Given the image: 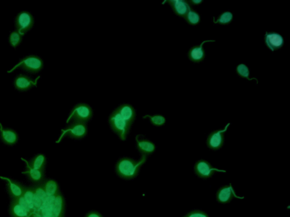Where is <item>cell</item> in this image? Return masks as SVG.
Here are the masks:
<instances>
[{
  "instance_id": "6da1fadb",
  "label": "cell",
  "mask_w": 290,
  "mask_h": 217,
  "mask_svg": "<svg viewBox=\"0 0 290 217\" xmlns=\"http://www.w3.org/2000/svg\"><path fill=\"white\" fill-rule=\"evenodd\" d=\"M146 158V156H143L140 161L128 158L119 160L116 166V171L119 176L127 179L136 177L141 166L145 162Z\"/></svg>"
},
{
  "instance_id": "7a4b0ae2",
  "label": "cell",
  "mask_w": 290,
  "mask_h": 217,
  "mask_svg": "<svg viewBox=\"0 0 290 217\" xmlns=\"http://www.w3.org/2000/svg\"><path fill=\"white\" fill-rule=\"evenodd\" d=\"M43 67L44 62L42 58L38 55L29 54L21 58L9 73L16 69H20L31 75H36L42 70Z\"/></svg>"
},
{
  "instance_id": "3957f363",
  "label": "cell",
  "mask_w": 290,
  "mask_h": 217,
  "mask_svg": "<svg viewBox=\"0 0 290 217\" xmlns=\"http://www.w3.org/2000/svg\"><path fill=\"white\" fill-rule=\"evenodd\" d=\"M109 123L112 131L120 138L122 140H126L132 124L122 116L117 109L110 115Z\"/></svg>"
},
{
  "instance_id": "277c9868",
  "label": "cell",
  "mask_w": 290,
  "mask_h": 217,
  "mask_svg": "<svg viewBox=\"0 0 290 217\" xmlns=\"http://www.w3.org/2000/svg\"><path fill=\"white\" fill-rule=\"evenodd\" d=\"M93 116V109L85 103H80L71 110L67 120V123L79 122L86 123Z\"/></svg>"
},
{
  "instance_id": "5b68a950",
  "label": "cell",
  "mask_w": 290,
  "mask_h": 217,
  "mask_svg": "<svg viewBox=\"0 0 290 217\" xmlns=\"http://www.w3.org/2000/svg\"><path fill=\"white\" fill-rule=\"evenodd\" d=\"M34 24L35 18L32 13L28 11H21L14 18L15 30L24 35L33 29Z\"/></svg>"
},
{
  "instance_id": "8992f818",
  "label": "cell",
  "mask_w": 290,
  "mask_h": 217,
  "mask_svg": "<svg viewBox=\"0 0 290 217\" xmlns=\"http://www.w3.org/2000/svg\"><path fill=\"white\" fill-rule=\"evenodd\" d=\"M193 170L196 176L202 179L212 178L217 173H226V171L214 167L208 161L201 159L196 161L193 166Z\"/></svg>"
},
{
  "instance_id": "52a82bcc",
  "label": "cell",
  "mask_w": 290,
  "mask_h": 217,
  "mask_svg": "<svg viewBox=\"0 0 290 217\" xmlns=\"http://www.w3.org/2000/svg\"><path fill=\"white\" fill-rule=\"evenodd\" d=\"M231 123H228L223 128L218 129L209 133L206 141L208 149L211 151H217L222 149L224 143L225 134Z\"/></svg>"
},
{
  "instance_id": "ba28073f",
  "label": "cell",
  "mask_w": 290,
  "mask_h": 217,
  "mask_svg": "<svg viewBox=\"0 0 290 217\" xmlns=\"http://www.w3.org/2000/svg\"><path fill=\"white\" fill-rule=\"evenodd\" d=\"M40 77L33 79L30 76L20 74L14 78L13 85L15 90L20 92L29 91L38 85Z\"/></svg>"
},
{
  "instance_id": "9c48e42d",
  "label": "cell",
  "mask_w": 290,
  "mask_h": 217,
  "mask_svg": "<svg viewBox=\"0 0 290 217\" xmlns=\"http://www.w3.org/2000/svg\"><path fill=\"white\" fill-rule=\"evenodd\" d=\"M215 197L216 200L221 204H229L234 198L243 199V198H245V197H241L237 195L231 183L227 184V185H223L219 188L217 193H216Z\"/></svg>"
},
{
  "instance_id": "30bf717a",
  "label": "cell",
  "mask_w": 290,
  "mask_h": 217,
  "mask_svg": "<svg viewBox=\"0 0 290 217\" xmlns=\"http://www.w3.org/2000/svg\"><path fill=\"white\" fill-rule=\"evenodd\" d=\"M87 133V128L86 123L73 122L71 123V125L66 129L62 130L61 137L60 138L59 141L62 139L63 137L67 136L75 138H81L84 137Z\"/></svg>"
},
{
  "instance_id": "8fae6325",
  "label": "cell",
  "mask_w": 290,
  "mask_h": 217,
  "mask_svg": "<svg viewBox=\"0 0 290 217\" xmlns=\"http://www.w3.org/2000/svg\"><path fill=\"white\" fill-rule=\"evenodd\" d=\"M214 40H207L202 41L199 45H193L188 53L189 59L193 62L199 63L204 61L205 58V52L204 45L206 43L215 42Z\"/></svg>"
},
{
  "instance_id": "7c38bea8",
  "label": "cell",
  "mask_w": 290,
  "mask_h": 217,
  "mask_svg": "<svg viewBox=\"0 0 290 217\" xmlns=\"http://www.w3.org/2000/svg\"><path fill=\"white\" fill-rule=\"evenodd\" d=\"M265 42L267 47L274 52L283 47L284 39L277 32L267 31L265 35Z\"/></svg>"
},
{
  "instance_id": "4fadbf2b",
  "label": "cell",
  "mask_w": 290,
  "mask_h": 217,
  "mask_svg": "<svg viewBox=\"0 0 290 217\" xmlns=\"http://www.w3.org/2000/svg\"><path fill=\"white\" fill-rule=\"evenodd\" d=\"M168 3L172 10L179 17L185 18L191 9L190 5L185 0H168L163 3Z\"/></svg>"
},
{
  "instance_id": "5bb4252c",
  "label": "cell",
  "mask_w": 290,
  "mask_h": 217,
  "mask_svg": "<svg viewBox=\"0 0 290 217\" xmlns=\"http://www.w3.org/2000/svg\"><path fill=\"white\" fill-rule=\"evenodd\" d=\"M0 178L6 182L9 194L12 200L16 199L23 195L25 187L20 183L7 177H0Z\"/></svg>"
},
{
  "instance_id": "9a60e30c",
  "label": "cell",
  "mask_w": 290,
  "mask_h": 217,
  "mask_svg": "<svg viewBox=\"0 0 290 217\" xmlns=\"http://www.w3.org/2000/svg\"><path fill=\"white\" fill-rule=\"evenodd\" d=\"M136 140L137 149L143 156H146L152 154L156 150V146L154 143L144 136L137 135Z\"/></svg>"
},
{
  "instance_id": "2e32d148",
  "label": "cell",
  "mask_w": 290,
  "mask_h": 217,
  "mask_svg": "<svg viewBox=\"0 0 290 217\" xmlns=\"http://www.w3.org/2000/svg\"><path fill=\"white\" fill-rule=\"evenodd\" d=\"M0 138L3 141L9 146L15 145L18 141L19 136L13 129L4 127L0 123Z\"/></svg>"
},
{
  "instance_id": "e0dca14e",
  "label": "cell",
  "mask_w": 290,
  "mask_h": 217,
  "mask_svg": "<svg viewBox=\"0 0 290 217\" xmlns=\"http://www.w3.org/2000/svg\"><path fill=\"white\" fill-rule=\"evenodd\" d=\"M26 164L27 170L23 174H26L31 182L35 183H40L43 181L44 178L43 170H37L31 168L28 161L22 159Z\"/></svg>"
},
{
  "instance_id": "ac0fdd59",
  "label": "cell",
  "mask_w": 290,
  "mask_h": 217,
  "mask_svg": "<svg viewBox=\"0 0 290 217\" xmlns=\"http://www.w3.org/2000/svg\"><path fill=\"white\" fill-rule=\"evenodd\" d=\"M10 212L12 217H31L30 210L13 200L11 205Z\"/></svg>"
},
{
  "instance_id": "d6986e66",
  "label": "cell",
  "mask_w": 290,
  "mask_h": 217,
  "mask_svg": "<svg viewBox=\"0 0 290 217\" xmlns=\"http://www.w3.org/2000/svg\"><path fill=\"white\" fill-rule=\"evenodd\" d=\"M35 198V210H39L47 195L44 190L42 185H38L33 187Z\"/></svg>"
},
{
  "instance_id": "ffe728a7",
  "label": "cell",
  "mask_w": 290,
  "mask_h": 217,
  "mask_svg": "<svg viewBox=\"0 0 290 217\" xmlns=\"http://www.w3.org/2000/svg\"><path fill=\"white\" fill-rule=\"evenodd\" d=\"M234 19L232 12L226 11L220 14L218 17H213V22L214 24L227 25L231 24Z\"/></svg>"
},
{
  "instance_id": "44dd1931",
  "label": "cell",
  "mask_w": 290,
  "mask_h": 217,
  "mask_svg": "<svg viewBox=\"0 0 290 217\" xmlns=\"http://www.w3.org/2000/svg\"><path fill=\"white\" fill-rule=\"evenodd\" d=\"M20 32L15 30L10 32L8 37V43L9 45L13 48H17L22 43L24 36Z\"/></svg>"
},
{
  "instance_id": "7402d4cb",
  "label": "cell",
  "mask_w": 290,
  "mask_h": 217,
  "mask_svg": "<svg viewBox=\"0 0 290 217\" xmlns=\"http://www.w3.org/2000/svg\"><path fill=\"white\" fill-rule=\"evenodd\" d=\"M44 190L48 196H55L59 193V186L56 181L53 180H48L42 184Z\"/></svg>"
},
{
  "instance_id": "603a6c76",
  "label": "cell",
  "mask_w": 290,
  "mask_h": 217,
  "mask_svg": "<svg viewBox=\"0 0 290 217\" xmlns=\"http://www.w3.org/2000/svg\"><path fill=\"white\" fill-rule=\"evenodd\" d=\"M29 209L32 211L35 210V198L33 188L25 187L22 195Z\"/></svg>"
},
{
  "instance_id": "cb8c5ba5",
  "label": "cell",
  "mask_w": 290,
  "mask_h": 217,
  "mask_svg": "<svg viewBox=\"0 0 290 217\" xmlns=\"http://www.w3.org/2000/svg\"><path fill=\"white\" fill-rule=\"evenodd\" d=\"M31 168L37 170H43L46 165V158L43 154H38L30 161H28Z\"/></svg>"
},
{
  "instance_id": "d4e9b609",
  "label": "cell",
  "mask_w": 290,
  "mask_h": 217,
  "mask_svg": "<svg viewBox=\"0 0 290 217\" xmlns=\"http://www.w3.org/2000/svg\"><path fill=\"white\" fill-rule=\"evenodd\" d=\"M236 72L238 74V75L241 78H245V79L248 81L254 80L256 82L257 84L259 83V81H258L256 78H250V71L249 67H248L245 63L239 64L236 68Z\"/></svg>"
},
{
  "instance_id": "484cf974",
  "label": "cell",
  "mask_w": 290,
  "mask_h": 217,
  "mask_svg": "<svg viewBox=\"0 0 290 217\" xmlns=\"http://www.w3.org/2000/svg\"><path fill=\"white\" fill-rule=\"evenodd\" d=\"M144 119H149L150 123L155 127H161L164 125L166 122V119L163 115L154 114L153 115H146L143 117Z\"/></svg>"
},
{
  "instance_id": "4316f807",
  "label": "cell",
  "mask_w": 290,
  "mask_h": 217,
  "mask_svg": "<svg viewBox=\"0 0 290 217\" xmlns=\"http://www.w3.org/2000/svg\"><path fill=\"white\" fill-rule=\"evenodd\" d=\"M184 18H185L188 24L192 26H196L199 24L200 22L199 14L192 10L191 8L190 9V11H188L186 16Z\"/></svg>"
},
{
  "instance_id": "83f0119b",
  "label": "cell",
  "mask_w": 290,
  "mask_h": 217,
  "mask_svg": "<svg viewBox=\"0 0 290 217\" xmlns=\"http://www.w3.org/2000/svg\"><path fill=\"white\" fill-rule=\"evenodd\" d=\"M183 217H209L206 212L201 210H193L189 212Z\"/></svg>"
},
{
  "instance_id": "f1b7e54d",
  "label": "cell",
  "mask_w": 290,
  "mask_h": 217,
  "mask_svg": "<svg viewBox=\"0 0 290 217\" xmlns=\"http://www.w3.org/2000/svg\"><path fill=\"white\" fill-rule=\"evenodd\" d=\"M85 217H103L98 211H92L87 213Z\"/></svg>"
},
{
  "instance_id": "f546056e",
  "label": "cell",
  "mask_w": 290,
  "mask_h": 217,
  "mask_svg": "<svg viewBox=\"0 0 290 217\" xmlns=\"http://www.w3.org/2000/svg\"><path fill=\"white\" fill-rule=\"evenodd\" d=\"M202 2H203L202 0H192V1L189 2V3H190L192 5H193V6H199V5L202 4Z\"/></svg>"
}]
</instances>
